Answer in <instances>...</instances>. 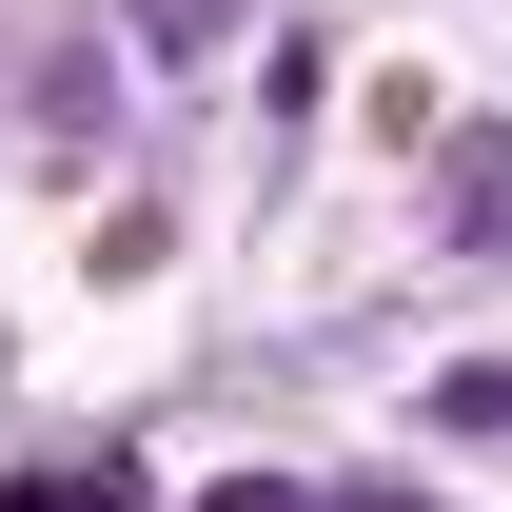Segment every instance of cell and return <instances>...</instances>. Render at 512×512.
<instances>
[{"mask_svg": "<svg viewBox=\"0 0 512 512\" xmlns=\"http://www.w3.org/2000/svg\"><path fill=\"white\" fill-rule=\"evenodd\" d=\"M0 512H138V453H60V473H20Z\"/></svg>", "mask_w": 512, "mask_h": 512, "instance_id": "1", "label": "cell"}, {"mask_svg": "<svg viewBox=\"0 0 512 512\" xmlns=\"http://www.w3.org/2000/svg\"><path fill=\"white\" fill-rule=\"evenodd\" d=\"M453 237H512V138H473V158H453Z\"/></svg>", "mask_w": 512, "mask_h": 512, "instance_id": "2", "label": "cell"}, {"mask_svg": "<svg viewBox=\"0 0 512 512\" xmlns=\"http://www.w3.org/2000/svg\"><path fill=\"white\" fill-rule=\"evenodd\" d=\"M434 434H512V355H473V375H434Z\"/></svg>", "mask_w": 512, "mask_h": 512, "instance_id": "3", "label": "cell"}, {"mask_svg": "<svg viewBox=\"0 0 512 512\" xmlns=\"http://www.w3.org/2000/svg\"><path fill=\"white\" fill-rule=\"evenodd\" d=\"M138 40H158V60H197V40H237V0H138Z\"/></svg>", "mask_w": 512, "mask_h": 512, "instance_id": "4", "label": "cell"}]
</instances>
